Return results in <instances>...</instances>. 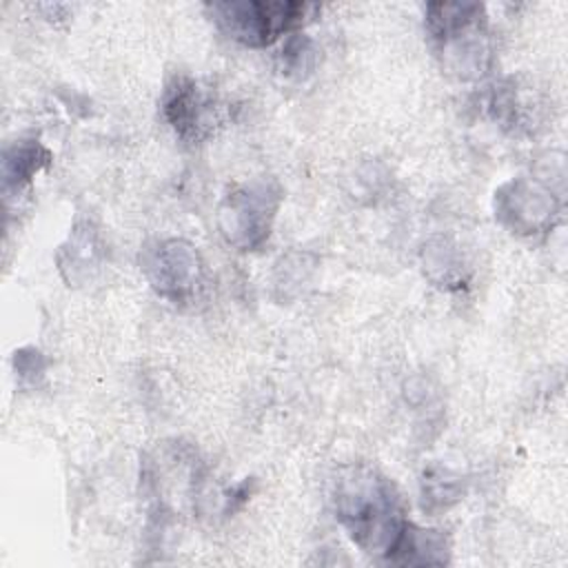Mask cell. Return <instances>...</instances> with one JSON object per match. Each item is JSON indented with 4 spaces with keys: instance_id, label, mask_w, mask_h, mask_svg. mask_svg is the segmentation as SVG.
Wrapping results in <instances>:
<instances>
[{
    "instance_id": "obj_1",
    "label": "cell",
    "mask_w": 568,
    "mask_h": 568,
    "mask_svg": "<svg viewBox=\"0 0 568 568\" xmlns=\"http://www.w3.org/2000/svg\"><path fill=\"white\" fill-rule=\"evenodd\" d=\"M333 508L351 541L382 561L408 521L395 484L366 464L346 466L337 473Z\"/></svg>"
},
{
    "instance_id": "obj_2",
    "label": "cell",
    "mask_w": 568,
    "mask_h": 568,
    "mask_svg": "<svg viewBox=\"0 0 568 568\" xmlns=\"http://www.w3.org/2000/svg\"><path fill=\"white\" fill-rule=\"evenodd\" d=\"M426 29L444 58V64L459 78L481 75L490 60L486 36V11L477 2H430L426 4Z\"/></svg>"
},
{
    "instance_id": "obj_3",
    "label": "cell",
    "mask_w": 568,
    "mask_h": 568,
    "mask_svg": "<svg viewBox=\"0 0 568 568\" xmlns=\"http://www.w3.org/2000/svg\"><path fill=\"white\" fill-rule=\"evenodd\" d=\"M206 11L231 40L246 47H268L286 33L300 31L320 7L293 0H226L206 4Z\"/></svg>"
},
{
    "instance_id": "obj_4",
    "label": "cell",
    "mask_w": 568,
    "mask_h": 568,
    "mask_svg": "<svg viewBox=\"0 0 568 568\" xmlns=\"http://www.w3.org/2000/svg\"><path fill=\"white\" fill-rule=\"evenodd\" d=\"M282 197V184L268 175L233 186L217 209L222 237L240 251L260 248L271 235Z\"/></svg>"
},
{
    "instance_id": "obj_5",
    "label": "cell",
    "mask_w": 568,
    "mask_h": 568,
    "mask_svg": "<svg viewBox=\"0 0 568 568\" xmlns=\"http://www.w3.org/2000/svg\"><path fill=\"white\" fill-rule=\"evenodd\" d=\"M140 268L151 288L173 304L191 302L204 280V264L197 248L182 237L146 244L140 253Z\"/></svg>"
},
{
    "instance_id": "obj_6",
    "label": "cell",
    "mask_w": 568,
    "mask_h": 568,
    "mask_svg": "<svg viewBox=\"0 0 568 568\" xmlns=\"http://www.w3.org/2000/svg\"><path fill=\"white\" fill-rule=\"evenodd\" d=\"M495 215L519 235L546 233L559 215V200L532 178H513L495 191Z\"/></svg>"
},
{
    "instance_id": "obj_7",
    "label": "cell",
    "mask_w": 568,
    "mask_h": 568,
    "mask_svg": "<svg viewBox=\"0 0 568 568\" xmlns=\"http://www.w3.org/2000/svg\"><path fill=\"white\" fill-rule=\"evenodd\" d=\"M162 115L184 142H202L220 124L215 98L186 73H175L162 91Z\"/></svg>"
},
{
    "instance_id": "obj_8",
    "label": "cell",
    "mask_w": 568,
    "mask_h": 568,
    "mask_svg": "<svg viewBox=\"0 0 568 568\" xmlns=\"http://www.w3.org/2000/svg\"><path fill=\"white\" fill-rule=\"evenodd\" d=\"M384 561L397 566H442L448 561V539L435 528H419L406 521Z\"/></svg>"
},
{
    "instance_id": "obj_9",
    "label": "cell",
    "mask_w": 568,
    "mask_h": 568,
    "mask_svg": "<svg viewBox=\"0 0 568 568\" xmlns=\"http://www.w3.org/2000/svg\"><path fill=\"white\" fill-rule=\"evenodd\" d=\"M102 255L104 251L98 231L89 222H78L69 240L60 246L58 266L69 284H80L89 277L91 268H98Z\"/></svg>"
},
{
    "instance_id": "obj_10",
    "label": "cell",
    "mask_w": 568,
    "mask_h": 568,
    "mask_svg": "<svg viewBox=\"0 0 568 568\" xmlns=\"http://www.w3.org/2000/svg\"><path fill=\"white\" fill-rule=\"evenodd\" d=\"M51 164V151L38 140H20L4 149L2 153V186L4 193L20 191L27 186L42 169Z\"/></svg>"
},
{
    "instance_id": "obj_11",
    "label": "cell",
    "mask_w": 568,
    "mask_h": 568,
    "mask_svg": "<svg viewBox=\"0 0 568 568\" xmlns=\"http://www.w3.org/2000/svg\"><path fill=\"white\" fill-rule=\"evenodd\" d=\"M424 248V271L437 286L462 288L466 284L464 260L450 242L435 240Z\"/></svg>"
},
{
    "instance_id": "obj_12",
    "label": "cell",
    "mask_w": 568,
    "mask_h": 568,
    "mask_svg": "<svg viewBox=\"0 0 568 568\" xmlns=\"http://www.w3.org/2000/svg\"><path fill=\"white\" fill-rule=\"evenodd\" d=\"M315 58H317L315 42L308 36L295 31L284 40L277 62H280V71L284 75H302L313 69Z\"/></svg>"
}]
</instances>
